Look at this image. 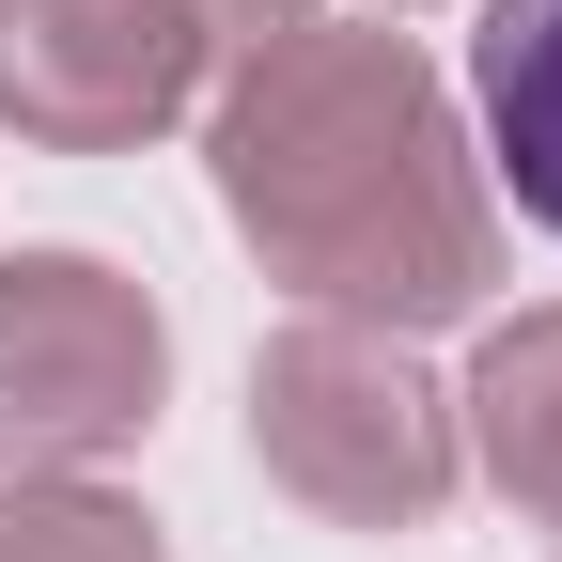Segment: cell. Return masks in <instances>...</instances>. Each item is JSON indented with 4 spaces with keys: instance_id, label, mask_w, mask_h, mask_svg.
Wrapping results in <instances>:
<instances>
[{
    "instance_id": "cell-1",
    "label": "cell",
    "mask_w": 562,
    "mask_h": 562,
    "mask_svg": "<svg viewBox=\"0 0 562 562\" xmlns=\"http://www.w3.org/2000/svg\"><path fill=\"white\" fill-rule=\"evenodd\" d=\"M220 203L344 328H453L501 281V220L453 140V94L406 32L297 16L220 79Z\"/></svg>"
},
{
    "instance_id": "cell-2",
    "label": "cell",
    "mask_w": 562,
    "mask_h": 562,
    "mask_svg": "<svg viewBox=\"0 0 562 562\" xmlns=\"http://www.w3.org/2000/svg\"><path fill=\"white\" fill-rule=\"evenodd\" d=\"M250 453L281 501H313L328 531H422L453 501V391L406 360V328L297 313L250 360Z\"/></svg>"
},
{
    "instance_id": "cell-3",
    "label": "cell",
    "mask_w": 562,
    "mask_h": 562,
    "mask_svg": "<svg viewBox=\"0 0 562 562\" xmlns=\"http://www.w3.org/2000/svg\"><path fill=\"white\" fill-rule=\"evenodd\" d=\"M297 16L313 0H0V110L47 157H125Z\"/></svg>"
},
{
    "instance_id": "cell-4",
    "label": "cell",
    "mask_w": 562,
    "mask_h": 562,
    "mask_svg": "<svg viewBox=\"0 0 562 562\" xmlns=\"http://www.w3.org/2000/svg\"><path fill=\"white\" fill-rule=\"evenodd\" d=\"M157 391H172V328L140 281H110L94 250L0 266V484L125 453L157 422Z\"/></svg>"
},
{
    "instance_id": "cell-5",
    "label": "cell",
    "mask_w": 562,
    "mask_h": 562,
    "mask_svg": "<svg viewBox=\"0 0 562 562\" xmlns=\"http://www.w3.org/2000/svg\"><path fill=\"white\" fill-rule=\"evenodd\" d=\"M453 438L484 453V484H501L516 516H547V531H562V313H516V328L469 360Z\"/></svg>"
},
{
    "instance_id": "cell-6",
    "label": "cell",
    "mask_w": 562,
    "mask_h": 562,
    "mask_svg": "<svg viewBox=\"0 0 562 562\" xmlns=\"http://www.w3.org/2000/svg\"><path fill=\"white\" fill-rule=\"evenodd\" d=\"M469 94H484V157H501L516 220L562 235V0H501V16H484Z\"/></svg>"
},
{
    "instance_id": "cell-7",
    "label": "cell",
    "mask_w": 562,
    "mask_h": 562,
    "mask_svg": "<svg viewBox=\"0 0 562 562\" xmlns=\"http://www.w3.org/2000/svg\"><path fill=\"white\" fill-rule=\"evenodd\" d=\"M0 562H157V531L125 501H94V484L32 469V484H0Z\"/></svg>"
}]
</instances>
